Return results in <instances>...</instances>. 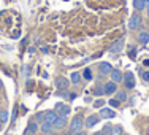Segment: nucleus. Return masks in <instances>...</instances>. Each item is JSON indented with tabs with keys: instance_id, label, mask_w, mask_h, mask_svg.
<instances>
[{
	"instance_id": "obj_33",
	"label": "nucleus",
	"mask_w": 149,
	"mask_h": 135,
	"mask_svg": "<svg viewBox=\"0 0 149 135\" xmlns=\"http://www.w3.org/2000/svg\"><path fill=\"white\" fill-rule=\"evenodd\" d=\"M94 135H105V134H94Z\"/></svg>"
},
{
	"instance_id": "obj_18",
	"label": "nucleus",
	"mask_w": 149,
	"mask_h": 135,
	"mask_svg": "<svg viewBox=\"0 0 149 135\" xmlns=\"http://www.w3.org/2000/svg\"><path fill=\"white\" fill-rule=\"evenodd\" d=\"M70 80H72V83H74V84H78L81 81V75L78 72H73L72 73V76H70Z\"/></svg>"
},
{
	"instance_id": "obj_3",
	"label": "nucleus",
	"mask_w": 149,
	"mask_h": 135,
	"mask_svg": "<svg viewBox=\"0 0 149 135\" xmlns=\"http://www.w3.org/2000/svg\"><path fill=\"white\" fill-rule=\"evenodd\" d=\"M122 46H124V38H119V40L114 41L113 46L109 48V52H111V54H118L120 49H122Z\"/></svg>"
},
{
	"instance_id": "obj_4",
	"label": "nucleus",
	"mask_w": 149,
	"mask_h": 135,
	"mask_svg": "<svg viewBox=\"0 0 149 135\" xmlns=\"http://www.w3.org/2000/svg\"><path fill=\"white\" fill-rule=\"evenodd\" d=\"M59 116H57V113L56 111H48V113H45V122H48V124H54L56 122V119H57Z\"/></svg>"
},
{
	"instance_id": "obj_12",
	"label": "nucleus",
	"mask_w": 149,
	"mask_h": 135,
	"mask_svg": "<svg viewBox=\"0 0 149 135\" xmlns=\"http://www.w3.org/2000/svg\"><path fill=\"white\" fill-rule=\"evenodd\" d=\"M65 116H59L57 119H56V122L52 124V127H56V129H63L65 127Z\"/></svg>"
},
{
	"instance_id": "obj_7",
	"label": "nucleus",
	"mask_w": 149,
	"mask_h": 135,
	"mask_svg": "<svg viewBox=\"0 0 149 135\" xmlns=\"http://www.w3.org/2000/svg\"><path fill=\"white\" fill-rule=\"evenodd\" d=\"M98 70H100L102 75H108V73H111V72H113V67L109 65L108 62H102L100 65H98Z\"/></svg>"
},
{
	"instance_id": "obj_29",
	"label": "nucleus",
	"mask_w": 149,
	"mask_h": 135,
	"mask_svg": "<svg viewBox=\"0 0 149 135\" xmlns=\"http://www.w3.org/2000/svg\"><path fill=\"white\" fill-rule=\"evenodd\" d=\"M72 135H86V134H84V132H83V130H81V132H73Z\"/></svg>"
},
{
	"instance_id": "obj_5",
	"label": "nucleus",
	"mask_w": 149,
	"mask_h": 135,
	"mask_svg": "<svg viewBox=\"0 0 149 135\" xmlns=\"http://www.w3.org/2000/svg\"><path fill=\"white\" fill-rule=\"evenodd\" d=\"M103 91H105V94H114V92H118L116 83H114V81H109V83H106L105 86H103Z\"/></svg>"
},
{
	"instance_id": "obj_26",
	"label": "nucleus",
	"mask_w": 149,
	"mask_h": 135,
	"mask_svg": "<svg viewBox=\"0 0 149 135\" xmlns=\"http://www.w3.org/2000/svg\"><path fill=\"white\" fill-rule=\"evenodd\" d=\"M102 94H105L103 87H100V89H97V92H95V95H102Z\"/></svg>"
},
{
	"instance_id": "obj_19",
	"label": "nucleus",
	"mask_w": 149,
	"mask_h": 135,
	"mask_svg": "<svg viewBox=\"0 0 149 135\" xmlns=\"http://www.w3.org/2000/svg\"><path fill=\"white\" fill-rule=\"evenodd\" d=\"M111 135H122L124 134V129L120 126H116V127H113L111 129V132H109Z\"/></svg>"
},
{
	"instance_id": "obj_27",
	"label": "nucleus",
	"mask_w": 149,
	"mask_h": 135,
	"mask_svg": "<svg viewBox=\"0 0 149 135\" xmlns=\"http://www.w3.org/2000/svg\"><path fill=\"white\" fill-rule=\"evenodd\" d=\"M111 129H113L111 126H105V134H109V132H111Z\"/></svg>"
},
{
	"instance_id": "obj_23",
	"label": "nucleus",
	"mask_w": 149,
	"mask_h": 135,
	"mask_svg": "<svg viewBox=\"0 0 149 135\" xmlns=\"http://www.w3.org/2000/svg\"><path fill=\"white\" fill-rule=\"evenodd\" d=\"M109 105H113L116 108V106H119V100H118V99H116V100H113V99H111V100H109Z\"/></svg>"
},
{
	"instance_id": "obj_30",
	"label": "nucleus",
	"mask_w": 149,
	"mask_h": 135,
	"mask_svg": "<svg viewBox=\"0 0 149 135\" xmlns=\"http://www.w3.org/2000/svg\"><path fill=\"white\" fill-rule=\"evenodd\" d=\"M16 115H17V110L15 108V111H13V118H11V119H15V118H16Z\"/></svg>"
},
{
	"instance_id": "obj_31",
	"label": "nucleus",
	"mask_w": 149,
	"mask_h": 135,
	"mask_svg": "<svg viewBox=\"0 0 149 135\" xmlns=\"http://www.w3.org/2000/svg\"><path fill=\"white\" fill-rule=\"evenodd\" d=\"M144 65H148V67H149V59H146V60H144Z\"/></svg>"
},
{
	"instance_id": "obj_10",
	"label": "nucleus",
	"mask_w": 149,
	"mask_h": 135,
	"mask_svg": "<svg viewBox=\"0 0 149 135\" xmlns=\"http://www.w3.org/2000/svg\"><path fill=\"white\" fill-rule=\"evenodd\" d=\"M97 122H98V116H94V115H92V116H89V118L84 121V126H86L87 129H91V127H94Z\"/></svg>"
},
{
	"instance_id": "obj_9",
	"label": "nucleus",
	"mask_w": 149,
	"mask_h": 135,
	"mask_svg": "<svg viewBox=\"0 0 149 135\" xmlns=\"http://www.w3.org/2000/svg\"><path fill=\"white\" fill-rule=\"evenodd\" d=\"M40 130V127H38L37 122H30L29 126H27V130H26V135H37V132Z\"/></svg>"
},
{
	"instance_id": "obj_35",
	"label": "nucleus",
	"mask_w": 149,
	"mask_h": 135,
	"mask_svg": "<svg viewBox=\"0 0 149 135\" xmlns=\"http://www.w3.org/2000/svg\"><path fill=\"white\" fill-rule=\"evenodd\" d=\"M0 87H2V81H0Z\"/></svg>"
},
{
	"instance_id": "obj_13",
	"label": "nucleus",
	"mask_w": 149,
	"mask_h": 135,
	"mask_svg": "<svg viewBox=\"0 0 149 135\" xmlns=\"http://www.w3.org/2000/svg\"><path fill=\"white\" fill-rule=\"evenodd\" d=\"M141 24V19H140V16H133L132 19H130V22H129V27L130 29H136L138 26Z\"/></svg>"
},
{
	"instance_id": "obj_28",
	"label": "nucleus",
	"mask_w": 149,
	"mask_h": 135,
	"mask_svg": "<svg viewBox=\"0 0 149 135\" xmlns=\"http://www.w3.org/2000/svg\"><path fill=\"white\" fill-rule=\"evenodd\" d=\"M143 80L149 81V72H144V73H143Z\"/></svg>"
},
{
	"instance_id": "obj_24",
	"label": "nucleus",
	"mask_w": 149,
	"mask_h": 135,
	"mask_svg": "<svg viewBox=\"0 0 149 135\" xmlns=\"http://www.w3.org/2000/svg\"><path fill=\"white\" fill-rule=\"evenodd\" d=\"M43 116H45V113H37L35 118H37V121H41V119H43Z\"/></svg>"
},
{
	"instance_id": "obj_1",
	"label": "nucleus",
	"mask_w": 149,
	"mask_h": 135,
	"mask_svg": "<svg viewBox=\"0 0 149 135\" xmlns=\"http://www.w3.org/2000/svg\"><path fill=\"white\" fill-rule=\"evenodd\" d=\"M70 127H72L73 132H81V130H83V127H84V121L81 119V118H74L72 121V124H70Z\"/></svg>"
},
{
	"instance_id": "obj_8",
	"label": "nucleus",
	"mask_w": 149,
	"mask_h": 135,
	"mask_svg": "<svg viewBox=\"0 0 149 135\" xmlns=\"http://www.w3.org/2000/svg\"><path fill=\"white\" fill-rule=\"evenodd\" d=\"M125 86L129 87V89H132L135 86V76L132 72H125Z\"/></svg>"
},
{
	"instance_id": "obj_2",
	"label": "nucleus",
	"mask_w": 149,
	"mask_h": 135,
	"mask_svg": "<svg viewBox=\"0 0 149 135\" xmlns=\"http://www.w3.org/2000/svg\"><path fill=\"white\" fill-rule=\"evenodd\" d=\"M56 113H57V116H68L70 115V106H67L63 104H57L56 105Z\"/></svg>"
},
{
	"instance_id": "obj_17",
	"label": "nucleus",
	"mask_w": 149,
	"mask_h": 135,
	"mask_svg": "<svg viewBox=\"0 0 149 135\" xmlns=\"http://www.w3.org/2000/svg\"><path fill=\"white\" fill-rule=\"evenodd\" d=\"M51 129H52V126H51V124H48V122H43V124H41V127H40V130L43 134H49V132H51Z\"/></svg>"
},
{
	"instance_id": "obj_15",
	"label": "nucleus",
	"mask_w": 149,
	"mask_h": 135,
	"mask_svg": "<svg viewBox=\"0 0 149 135\" xmlns=\"http://www.w3.org/2000/svg\"><path fill=\"white\" fill-rule=\"evenodd\" d=\"M56 84H57L59 89H67V87H68V81H67L65 78H59V80L56 81Z\"/></svg>"
},
{
	"instance_id": "obj_25",
	"label": "nucleus",
	"mask_w": 149,
	"mask_h": 135,
	"mask_svg": "<svg viewBox=\"0 0 149 135\" xmlns=\"http://www.w3.org/2000/svg\"><path fill=\"white\" fill-rule=\"evenodd\" d=\"M100 105H103V100H97V102H95V108H100Z\"/></svg>"
},
{
	"instance_id": "obj_34",
	"label": "nucleus",
	"mask_w": 149,
	"mask_h": 135,
	"mask_svg": "<svg viewBox=\"0 0 149 135\" xmlns=\"http://www.w3.org/2000/svg\"><path fill=\"white\" fill-rule=\"evenodd\" d=\"M148 16H149V6H148Z\"/></svg>"
},
{
	"instance_id": "obj_22",
	"label": "nucleus",
	"mask_w": 149,
	"mask_h": 135,
	"mask_svg": "<svg viewBox=\"0 0 149 135\" xmlns=\"http://www.w3.org/2000/svg\"><path fill=\"white\" fill-rule=\"evenodd\" d=\"M118 100H127V94H125V92H118Z\"/></svg>"
},
{
	"instance_id": "obj_6",
	"label": "nucleus",
	"mask_w": 149,
	"mask_h": 135,
	"mask_svg": "<svg viewBox=\"0 0 149 135\" xmlns=\"http://www.w3.org/2000/svg\"><path fill=\"white\" fill-rule=\"evenodd\" d=\"M100 116H102V118H106V119H111V118H116V113H114V110L102 108L100 110Z\"/></svg>"
},
{
	"instance_id": "obj_11",
	"label": "nucleus",
	"mask_w": 149,
	"mask_h": 135,
	"mask_svg": "<svg viewBox=\"0 0 149 135\" xmlns=\"http://www.w3.org/2000/svg\"><path fill=\"white\" fill-rule=\"evenodd\" d=\"M109 75H111V80L114 81V83H120V81L124 80V75L119 72V70H113V72L109 73Z\"/></svg>"
},
{
	"instance_id": "obj_21",
	"label": "nucleus",
	"mask_w": 149,
	"mask_h": 135,
	"mask_svg": "<svg viewBox=\"0 0 149 135\" xmlns=\"http://www.w3.org/2000/svg\"><path fill=\"white\" fill-rule=\"evenodd\" d=\"M83 75H84V78H86V80H92V73H91V70H89V69L84 70Z\"/></svg>"
},
{
	"instance_id": "obj_20",
	"label": "nucleus",
	"mask_w": 149,
	"mask_h": 135,
	"mask_svg": "<svg viewBox=\"0 0 149 135\" xmlns=\"http://www.w3.org/2000/svg\"><path fill=\"white\" fill-rule=\"evenodd\" d=\"M6 121H8V111L3 110V111H0V122H6Z\"/></svg>"
},
{
	"instance_id": "obj_14",
	"label": "nucleus",
	"mask_w": 149,
	"mask_h": 135,
	"mask_svg": "<svg viewBox=\"0 0 149 135\" xmlns=\"http://www.w3.org/2000/svg\"><path fill=\"white\" fill-rule=\"evenodd\" d=\"M133 6H135V10L141 11V10L146 8V3H144V0H133Z\"/></svg>"
},
{
	"instance_id": "obj_32",
	"label": "nucleus",
	"mask_w": 149,
	"mask_h": 135,
	"mask_svg": "<svg viewBox=\"0 0 149 135\" xmlns=\"http://www.w3.org/2000/svg\"><path fill=\"white\" fill-rule=\"evenodd\" d=\"M144 3H146V5L149 6V0H144Z\"/></svg>"
},
{
	"instance_id": "obj_16",
	"label": "nucleus",
	"mask_w": 149,
	"mask_h": 135,
	"mask_svg": "<svg viewBox=\"0 0 149 135\" xmlns=\"http://www.w3.org/2000/svg\"><path fill=\"white\" fill-rule=\"evenodd\" d=\"M138 41H140V43H143V45H146L148 41H149V34H146V32L140 34V35H138Z\"/></svg>"
}]
</instances>
